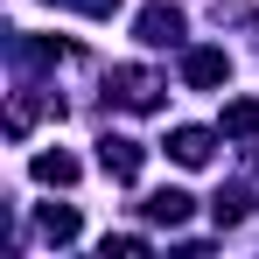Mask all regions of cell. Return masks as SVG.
Returning <instances> with one entry per match:
<instances>
[{"label": "cell", "instance_id": "6da1fadb", "mask_svg": "<svg viewBox=\"0 0 259 259\" xmlns=\"http://www.w3.org/2000/svg\"><path fill=\"white\" fill-rule=\"evenodd\" d=\"M203 154H210V140H203L196 126H182V133H175V161H203Z\"/></svg>", "mask_w": 259, "mask_h": 259}]
</instances>
